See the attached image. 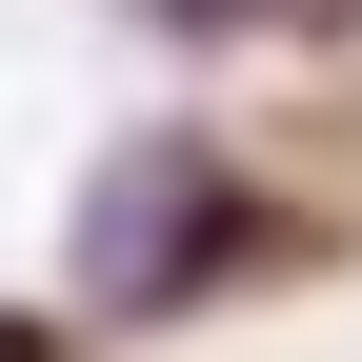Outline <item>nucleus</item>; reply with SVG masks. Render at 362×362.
I'll use <instances>...</instances> for the list:
<instances>
[{
    "instance_id": "nucleus-1",
    "label": "nucleus",
    "mask_w": 362,
    "mask_h": 362,
    "mask_svg": "<svg viewBox=\"0 0 362 362\" xmlns=\"http://www.w3.org/2000/svg\"><path fill=\"white\" fill-rule=\"evenodd\" d=\"M242 242L262 221H242V161L221 141H121L81 181V302H101V322H181Z\"/></svg>"
},
{
    "instance_id": "nucleus-2",
    "label": "nucleus",
    "mask_w": 362,
    "mask_h": 362,
    "mask_svg": "<svg viewBox=\"0 0 362 362\" xmlns=\"http://www.w3.org/2000/svg\"><path fill=\"white\" fill-rule=\"evenodd\" d=\"M161 21H202V40H242V21H262V40H322L342 0H161Z\"/></svg>"
}]
</instances>
